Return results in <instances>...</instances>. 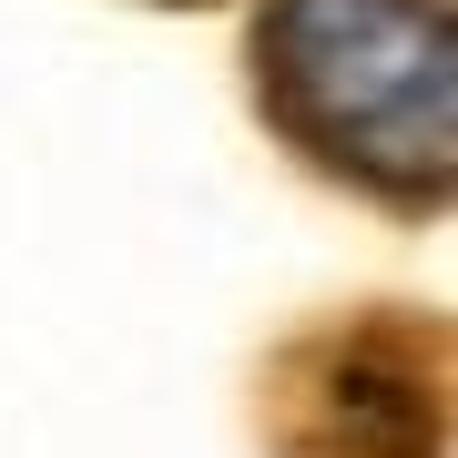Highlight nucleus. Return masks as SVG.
<instances>
[{
  "instance_id": "f257e3e1",
  "label": "nucleus",
  "mask_w": 458,
  "mask_h": 458,
  "mask_svg": "<svg viewBox=\"0 0 458 458\" xmlns=\"http://www.w3.org/2000/svg\"><path fill=\"white\" fill-rule=\"evenodd\" d=\"M265 132L397 225L458 204V21L448 0H265L245 31Z\"/></svg>"
},
{
  "instance_id": "f03ea898",
  "label": "nucleus",
  "mask_w": 458,
  "mask_h": 458,
  "mask_svg": "<svg viewBox=\"0 0 458 458\" xmlns=\"http://www.w3.org/2000/svg\"><path fill=\"white\" fill-rule=\"evenodd\" d=\"M448 377L438 306H357L265 357L255 418L276 458H448Z\"/></svg>"
},
{
  "instance_id": "7ed1b4c3",
  "label": "nucleus",
  "mask_w": 458,
  "mask_h": 458,
  "mask_svg": "<svg viewBox=\"0 0 458 458\" xmlns=\"http://www.w3.org/2000/svg\"><path fill=\"white\" fill-rule=\"evenodd\" d=\"M153 11H225V0H153Z\"/></svg>"
}]
</instances>
